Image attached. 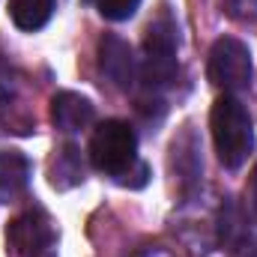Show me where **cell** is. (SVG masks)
I'll return each instance as SVG.
<instances>
[{
  "label": "cell",
  "mask_w": 257,
  "mask_h": 257,
  "mask_svg": "<svg viewBox=\"0 0 257 257\" xmlns=\"http://www.w3.org/2000/svg\"><path fill=\"white\" fill-rule=\"evenodd\" d=\"M147 177H150L147 165H144V162H135L128 171H123V174L117 177V183H120V186H128V189H144V186H147Z\"/></svg>",
  "instance_id": "cell-12"
},
{
  "label": "cell",
  "mask_w": 257,
  "mask_h": 257,
  "mask_svg": "<svg viewBox=\"0 0 257 257\" xmlns=\"http://www.w3.org/2000/svg\"><path fill=\"white\" fill-rule=\"evenodd\" d=\"M51 120L60 132H81L96 120V108L87 96L63 90L51 99Z\"/></svg>",
  "instance_id": "cell-7"
},
{
  "label": "cell",
  "mask_w": 257,
  "mask_h": 257,
  "mask_svg": "<svg viewBox=\"0 0 257 257\" xmlns=\"http://www.w3.org/2000/svg\"><path fill=\"white\" fill-rule=\"evenodd\" d=\"M99 69L117 84L128 90L132 84V75H135V57H132V48H128L126 39L114 36V33H105L99 39Z\"/></svg>",
  "instance_id": "cell-6"
},
{
  "label": "cell",
  "mask_w": 257,
  "mask_h": 257,
  "mask_svg": "<svg viewBox=\"0 0 257 257\" xmlns=\"http://www.w3.org/2000/svg\"><path fill=\"white\" fill-rule=\"evenodd\" d=\"M33 165L18 150H0V200L9 203L27 192Z\"/></svg>",
  "instance_id": "cell-8"
},
{
  "label": "cell",
  "mask_w": 257,
  "mask_h": 257,
  "mask_svg": "<svg viewBox=\"0 0 257 257\" xmlns=\"http://www.w3.org/2000/svg\"><path fill=\"white\" fill-rule=\"evenodd\" d=\"M248 203H251V218L257 221V168L251 174V186H248Z\"/></svg>",
  "instance_id": "cell-14"
},
{
  "label": "cell",
  "mask_w": 257,
  "mask_h": 257,
  "mask_svg": "<svg viewBox=\"0 0 257 257\" xmlns=\"http://www.w3.org/2000/svg\"><path fill=\"white\" fill-rule=\"evenodd\" d=\"M135 257H174V254L165 251V248H144V251H138Z\"/></svg>",
  "instance_id": "cell-15"
},
{
  "label": "cell",
  "mask_w": 257,
  "mask_h": 257,
  "mask_svg": "<svg viewBox=\"0 0 257 257\" xmlns=\"http://www.w3.org/2000/svg\"><path fill=\"white\" fill-rule=\"evenodd\" d=\"M90 162L96 171L120 177L138 162V138L126 120H105L90 138Z\"/></svg>",
  "instance_id": "cell-2"
},
{
  "label": "cell",
  "mask_w": 257,
  "mask_h": 257,
  "mask_svg": "<svg viewBox=\"0 0 257 257\" xmlns=\"http://www.w3.org/2000/svg\"><path fill=\"white\" fill-rule=\"evenodd\" d=\"M206 78H209V84L221 87L224 93L245 90L251 84V54H248V45L233 39V36L215 39V45L209 48V60H206Z\"/></svg>",
  "instance_id": "cell-4"
},
{
  "label": "cell",
  "mask_w": 257,
  "mask_h": 257,
  "mask_svg": "<svg viewBox=\"0 0 257 257\" xmlns=\"http://www.w3.org/2000/svg\"><path fill=\"white\" fill-rule=\"evenodd\" d=\"M54 12V0H9V18L18 30H42Z\"/></svg>",
  "instance_id": "cell-9"
},
{
  "label": "cell",
  "mask_w": 257,
  "mask_h": 257,
  "mask_svg": "<svg viewBox=\"0 0 257 257\" xmlns=\"http://www.w3.org/2000/svg\"><path fill=\"white\" fill-rule=\"evenodd\" d=\"M84 180V165H81V153L75 144H66L57 150V156L51 159V186L54 189H72Z\"/></svg>",
  "instance_id": "cell-10"
},
{
  "label": "cell",
  "mask_w": 257,
  "mask_h": 257,
  "mask_svg": "<svg viewBox=\"0 0 257 257\" xmlns=\"http://www.w3.org/2000/svg\"><path fill=\"white\" fill-rule=\"evenodd\" d=\"M227 12L233 18H254L257 15V0H227Z\"/></svg>",
  "instance_id": "cell-13"
},
{
  "label": "cell",
  "mask_w": 257,
  "mask_h": 257,
  "mask_svg": "<svg viewBox=\"0 0 257 257\" xmlns=\"http://www.w3.org/2000/svg\"><path fill=\"white\" fill-rule=\"evenodd\" d=\"M141 75L150 87L168 84L177 75V24L171 21L168 12H162L147 30Z\"/></svg>",
  "instance_id": "cell-3"
},
{
  "label": "cell",
  "mask_w": 257,
  "mask_h": 257,
  "mask_svg": "<svg viewBox=\"0 0 257 257\" xmlns=\"http://www.w3.org/2000/svg\"><path fill=\"white\" fill-rule=\"evenodd\" d=\"M209 128H212L218 162L227 171H239L254 150V123L248 108L233 93L218 96L209 111Z\"/></svg>",
  "instance_id": "cell-1"
},
{
  "label": "cell",
  "mask_w": 257,
  "mask_h": 257,
  "mask_svg": "<svg viewBox=\"0 0 257 257\" xmlns=\"http://www.w3.org/2000/svg\"><path fill=\"white\" fill-rule=\"evenodd\" d=\"M138 3H141V0H96V9H99V15L108 18V21H126V18L135 15Z\"/></svg>",
  "instance_id": "cell-11"
},
{
  "label": "cell",
  "mask_w": 257,
  "mask_h": 257,
  "mask_svg": "<svg viewBox=\"0 0 257 257\" xmlns=\"http://www.w3.org/2000/svg\"><path fill=\"white\" fill-rule=\"evenodd\" d=\"M6 242L18 257H45L57 242V224L42 206H30L9 221Z\"/></svg>",
  "instance_id": "cell-5"
}]
</instances>
